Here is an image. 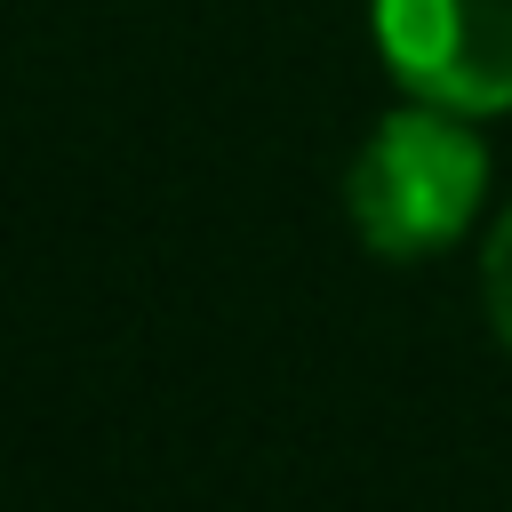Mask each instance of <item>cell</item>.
I'll list each match as a JSON object with an SVG mask.
<instances>
[{
  "mask_svg": "<svg viewBox=\"0 0 512 512\" xmlns=\"http://www.w3.org/2000/svg\"><path fill=\"white\" fill-rule=\"evenodd\" d=\"M480 184H488V152L440 104V112L384 120L360 144L344 200H352V224L376 256H424L464 232V216L480 208Z\"/></svg>",
  "mask_w": 512,
  "mask_h": 512,
  "instance_id": "obj_1",
  "label": "cell"
},
{
  "mask_svg": "<svg viewBox=\"0 0 512 512\" xmlns=\"http://www.w3.org/2000/svg\"><path fill=\"white\" fill-rule=\"evenodd\" d=\"M376 40L392 72L448 112L512 104V0H376Z\"/></svg>",
  "mask_w": 512,
  "mask_h": 512,
  "instance_id": "obj_2",
  "label": "cell"
},
{
  "mask_svg": "<svg viewBox=\"0 0 512 512\" xmlns=\"http://www.w3.org/2000/svg\"><path fill=\"white\" fill-rule=\"evenodd\" d=\"M488 312H496V336L512 344V216L488 240Z\"/></svg>",
  "mask_w": 512,
  "mask_h": 512,
  "instance_id": "obj_3",
  "label": "cell"
}]
</instances>
